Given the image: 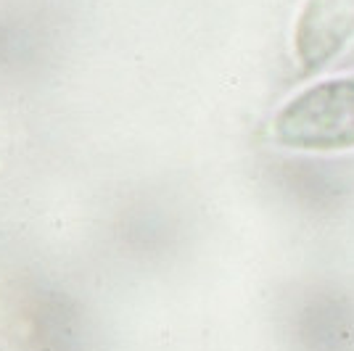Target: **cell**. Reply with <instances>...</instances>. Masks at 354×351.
Instances as JSON below:
<instances>
[{"mask_svg": "<svg viewBox=\"0 0 354 351\" xmlns=\"http://www.w3.org/2000/svg\"><path fill=\"white\" fill-rule=\"evenodd\" d=\"M275 140L296 151L354 148V74L301 90L275 114Z\"/></svg>", "mask_w": 354, "mask_h": 351, "instance_id": "1", "label": "cell"}, {"mask_svg": "<svg viewBox=\"0 0 354 351\" xmlns=\"http://www.w3.org/2000/svg\"><path fill=\"white\" fill-rule=\"evenodd\" d=\"M354 43V0H307L294 32L296 59L317 72Z\"/></svg>", "mask_w": 354, "mask_h": 351, "instance_id": "2", "label": "cell"}]
</instances>
